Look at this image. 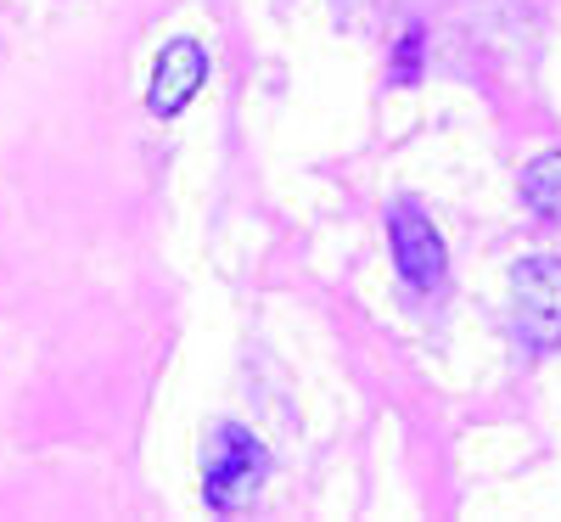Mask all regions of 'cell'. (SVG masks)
<instances>
[{
    "label": "cell",
    "mask_w": 561,
    "mask_h": 522,
    "mask_svg": "<svg viewBox=\"0 0 561 522\" xmlns=\"http://www.w3.org/2000/svg\"><path fill=\"white\" fill-rule=\"evenodd\" d=\"M264 478H270V455H264V444L248 433V427H219L214 433V444H208V455H203V495H208V506L214 511H242V506H253V495L264 489Z\"/></svg>",
    "instance_id": "obj_1"
},
{
    "label": "cell",
    "mask_w": 561,
    "mask_h": 522,
    "mask_svg": "<svg viewBox=\"0 0 561 522\" xmlns=\"http://www.w3.org/2000/svg\"><path fill=\"white\" fill-rule=\"evenodd\" d=\"M511 298H517V331L528 349H561V259H523L511 275Z\"/></svg>",
    "instance_id": "obj_2"
},
{
    "label": "cell",
    "mask_w": 561,
    "mask_h": 522,
    "mask_svg": "<svg viewBox=\"0 0 561 522\" xmlns=\"http://www.w3.org/2000/svg\"><path fill=\"white\" fill-rule=\"evenodd\" d=\"M388 236H393V264H399V275L410 281L415 293H433V287H444L449 253H444V236L433 230V219H427V214H421L415 203L393 208Z\"/></svg>",
    "instance_id": "obj_3"
},
{
    "label": "cell",
    "mask_w": 561,
    "mask_h": 522,
    "mask_svg": "<svg viewBox=\"0 0 561 522\" xmlns=\"http://www.w3.org/2000/svg\"><path fill=\"white\" fill-rule=\"evenodd\" d=\"M208 79V52L197 39H169L158 63H152V84H147V107L158 118H174L197 102V90Z\"/></svg>",
    "instance_id": "obj_4"
},
{
    "label": "cell",
    "mask_w": 561,
    "mask_h": 522,
    "mask_svg": "<svg viewBox=\"0 0 561 522\" xmlns=\"http://www.w3.org/2000/svg\"><path fill=\"white\" fill-rule=\"evenodd\" d=\"M523 203H528L534 214L561 219V152H539V158L523 169Z\"/></svg>",
    "instance_id": "obj_5"
},
{
    "label": "cell",
    "mask_w": 561,
    "mask_h": 522,
    "mask_svg": "<svg viewBox=\"0 0 561 522\" xmlns=\"http://www.w3.org/2000/svg\"><path fill=\"white\" fill-rule=\"evenodd\" d=\"M415 57H421V34L410 29V34L399 39V68H393V79H399V84H410V79H415Z\"/></svg>",
    "instance_id": "obj_6"
}]
</instances>
